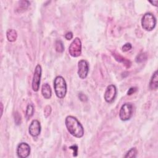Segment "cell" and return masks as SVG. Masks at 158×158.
Returning a JSON list of instances; mask_svg holds the SVG:
<instances>
[{
	"instance_id": "ac0fdd59",
	"label": "cell",
	"mask_w": 158,
	"mask_h": 158,
	"mask_svg": "<svg viewBox=\"0 0 158 158\" xmlns=\"http://www.w3.org/2000/svg\"><path fill=\"white\" fill-rule=\"evenodd\" d=\"M138 153V151L136 148H131L128 152L127 153V154H126L124 157H136V155Z\"/></svg>"
},
{
	"instance_id": "6da1fadb",
	"label": "cell",
	"mask_w": 158,
	"mask_h": 158,
	"mask_svg": "<svg viewBox=\"0 0 158 158\" xmlns=\"http://www.w3.org/2000/svg\"><path fill=\"white\" fill-rule=\"evenodd\" d=\"M65 126L69 132L76 138H82L84 135V129L77 119L74 116H69L65 118Z\"/></svg>"
},
{
	"instance_id": "9a60e30c",
	"label": "cell",
	"mask_w": 158,
	"mask_h": 158,
	"mask_svg": "<svg viewBox=\"0 0 158 158\" xmlns=\"http://www.w3.org/2000/svg\"><path fill=\"white\" fill-rule=\"evenodd\" d=\"M114 57H115L117 61L123 63L127 68H129L130 67L131 62H130V61L129 60H128V59L124 58V57H122V56H121L119 55H117V56L114 55Z\"/></svg>"
},
{
	"instance_id": "ffe728a7",
	"label": "cell",
	"mask_w": 158,
	"mask_h": 158,
	"mask_svg": "<svg viewBox=\"0 0 158 158\" xmlns=\"http://www.w3.org/2000/svg\"><path fill=\"white\" fill-rule=\"evenodd\" d=\"M51 111H52V109H51V107L50 106V105H47V106H46L44 109V116L46 118L48 117L51 113Z\"/></svg>"
},
{
	"instance_id": "83f0119b",
	"label": "cell",
	"mask_w": 158,
	"mask_h": 158,
	"mask_svg": "<svg viewBox=\"0 0 158 158\" xmlns=\"http://www.w3.org/2000/svg\"><path fill=\"white\" fill-rule=\"evenodd\" d=\"M1 116L3 115V103H1Z\"/></svg>"
},
{
	"instance_id": "e0dca14e",
	"label": "cell",
	"mask_w": 158,
	"mask_h": 158,
	"mask_svg": "<svg viewBox=\"0 0 158 158\" xmlns=\"http://www.w3.org/2000/svg\"><path fill=\"white\" fill-rule=\"evenodd\" d=\"M55 50L57 52H62L64 51V47L61 40H57L55 43Z\"/></svg>"
},
{
	"instance_id": "5bb4252c",
	"label": "cell",
	"mask_w": 158,
	"mask_h": 158,
	"mask_svg": "<svg viewBox=\"0 0 158 158\" xmlns=\"http://www.w3.org/2000/svg\"><path fill=\"white\" fill-rule=\"evenodd\" d=\"M30 4V2L28 1H21L19 2V4L16 8V11L18 12H22L25 11L28 8L29 5Z\"/></svg>"
},
{
	"instance_id": "277c9868",
	"label": "cell",
	"mask_w": 158,
	"mask_h": 158,
	"mask_svg": "<svg viewBox=\"0 0 158 158\" xmlns=\"http://www.w3.org/2000/svg\"><path fill=\"white\" fill-rule=\"evenodd\" d=\"M134 114V107L131 103H126L124 104L119 111V118L122 121L130 120Z\"/></svg>"
},
{
	"instance_id": "2e32d148",
	"label": "cell",
	"mask_w": 158,
	"mask_h": 158,
	"mask_svg": "<svg viewBox=\"0 0 158 158\" xmlns=\"http://www.w3.org/2000/svg\"><path fill=\"white\" fill-rule=\"evenodd\" d=\"M34 108L32 104H29L27 107V109H26L25 112L26 118H27L28 120L30 119L33 116V115H34Z\"/></svg>"
},
{
	"instance_id": "8fae6325",
	"label": "cell",
	"mask_w": 158,
	"mask_h": 158,
	"mask_svg": "<svg viewBox=\"0 0 158 158\" xmlns=\"http://www.w3.org/2000/svg\"><path fill=\"white\" fill-rule=\"evenodd\" d=\"M42 94L43 96L45 99H47V100H48V99L51 98L52 96V91L48 83H44L42 85Z\"/></svg>"
},
{
	"instance_id": "30bf717a",
	"label": "cell",
	"mask_w": 158,
	"mask_h": 158,
	"mask_svg": "<svg viewBox=\"0 0 158 158\" xmlns=\"http://www.w3.org/2000/svg\"><path fill=\"white\" fill-rule=\"evenodd\" d=\"M41 124L38 120L33 121L29 126V132L33 137H37L41 133Z\"/></svg>"
},
{
	"instance_id": "d6986e66",
	"label": "cell",
	"mask_w": 158,
	"mask_h": 158,
	"mask_svg": "<svg viewBox=\"0 0 158 158\" xmlns=\"http://www.w3.org/2000/svg\"><path fill=\"white\" fill-rule=\"evenodd\" d=\"M147 59V55H146V53H140L136 57L135 61L137 63H140L145 61Z\"/></svg>"
},
{
	"instance_id": "4316f807",
	"label": "cell",
	"mask_w": 158,
	"mask_h": 158,
	"mask_svg": "<svg viewBox=\"0 0 158 158\" xmlns=\"http://www.w3.org/2000/svg\"><path fill=\"white\" fill-rule=\"evenodd\" d=\"M150 3L152 4L153 5L155 6H157V3H158V1H149Z\"/></svg>"
},
{
	"instance_id": "4fadbf2b",
	"label": "cell",
	"mask_w": 158,
	"mask_h": 158,
	"mask_svg": "<svg viewBox=\"0 0 158 158\" xmlns=\"http://www.w3.org/2000/svg\"><path fill=\"white\" fill-rule=\"evenodd\" d=\"M6 37L10 42H15L17 38V32L14 29H9L6 32Z\"/></svg>"
},
{
	"instance_id": "7c38bea8",
	"label": "cell",
	"mask_w": 158,
	"mask_h": 158,
	"mask_svg": "<svg viewBox=\"0 0 158 158\" xmlns=\"http://www.w3.org/2000/svg\"><path fill=\"white\" fill-rule=\"evenodd\" d=\"M158 88V74L157 70H156L151 77L149 82V88L151 90H157Z\"/></svg>"
},
{
	"instance_id": "cb8c5ba5",
	"label": "cell",
	"mask_w": 158,
	"mask_h": 158,
	"mask_svg": "<svg viewBox=\"0 0 158 158\" xmlns=\"http://www.w3.org/2000/svg\"><path fill=\"white\" fill-rule=\"evenodd\" d=\"M78 98L80 99V100L82 102H86L88 101V98L85 94H83L82 93H80L78 94Z\"/></svg>"
},
{
	"instance_id": "52a82bcc",
	"label": "cell",
	"mask_w": 158,
	"mask_h": 158,
	"mask_svg": "<svg viewBox=\"0 0 158 158\" xmlns=\"http://www.w3.org/2000/svg\"><path fill=\"white\" fill-rule=\"evenodd\" d=\"M89 72V64L87 61L82 59L78 63V75L81 79L86 78Z\"/></svg>"
},
{
	"instance_id": "d4e9b609",
	"label": "cell",
	"mask_w": 158,
	"mask_h": 158,
	"mask_svg": "<svg viewBox=\"0 0 158 158\" xmlns=\"http://www.w3.org/2000/svg\"><path fill=\"white\" fill-rule=\"evenodd\" d=\"M137 91V88L136 87H131L129 91H127V95H131L134 93H135V92Z\"/></svg>"
},
{
	"instance_id": "7402d4cb",
	"label": "cell",
	"mask_w": 158,
	"mask_h": 158,
	"mask_svg": "<svg viewBox=\"0 0 158 158\" xmlns=\"http://www.w3.org/2000/svg\"><path fill=\"white\" fill-rule=\"evenodd\" d=\"M131 48H132V46H131V43H127L125 45H124V46L122 48V50L123 52H127L130 51L131 49Z\"/></svg>"
},
{
	"instance_id": "5b68a950",
	"label": "cell",
	"mask_w": 158,
	"mask_h": 158,
	"mask_svg": "<svg viewBox=\"0 0 158 158\" xmlns=\"http://www.w3.org/2000/svg\"><path fill=\"white\" fill-rule=\"evenodd\" d=\"M69 52L71 56L77 57L82 54V42L79 38H75L71 43L69 48Z\"/></svg>"
},
{
	"instance_id": "8992f818",
	"label": "cell",
	"mask_w": 158,
	"mask_h": 158,
	"mask_svg": "<svg viewBox=\"0 0 158 158\" xmlns=\"http://www.w3.org/2000/svg\"><path fill=\"white\" fill-rule=\"evenodd\" d=\"M42 67L40 64L37 65L35 69L34 77L32 80V89L34 91L37 92L40 89V85L41 77H42Z\"/></svg>"
},
{
	"instance_id": "484cf974",
	"label": "cell",
	"mask_w": 158,
	"mask_h": 158,
	"mask_svg": "<svg viewBox=\"0 0 158 158\" xmlns=\"http://www.w3.org/2000/svg\"><path fill=\"white\" fill-rule=\"evenodd\" d=\"M65 39L68 40H72V38H73V34H72V32H68L67 34L65 35Z\"/></svg>"
},
{
	"instance_id": "44dd1931",
	"label": "cell",
	"mask_w": 158,
	"mask_h": 158,
	"mask_svg": "<svg viewBox=\"0 0 158 158\" xmlns=\"http://www.w3.org/2000/svg\"><path fill=\"white\" fill-rule=\"evenodd\" d=\"M21 115H20L17 112H16V113H14V121H15V123L16 124V125H19L21 124Z\"/></svg>"
},
{
	"instance_id": "603a6c76",
	"label": "cell",
	"mask_w": 158,
	"mask_h": 158,
	"mask_svg": "<svg viewBox=\"0 0 158 158\" xmlns=\"http://www.w3.org/2000/svg\"><path fill=\"white\" fill-rule=\"evenodd\" d=\"M69 149L73 150V156L74 157L77 156V154H78V147H77V145H76V144L72 145V146L69 147Z\"/></svg>"
},
{
	"instance_id": "3957f363",
	"label": "cell",
	"mask_w": 158,
	"mask_h": 158,
	"mask_svg": "<svg viewBox=\"0 0 158 158\" xmlns=\"http://www.w3.org/2000/svg\"><path fill=\"white\" fill-rule=\"evenodd\" d=\"M156 23V17L150 12L144 14L141 19L142 28L147 31H152L155 28Z\"/></svg>"
},
{
	"instance_id": "9c48e42d",
	"label": "cell",
	"mask_w": 158,
	"mask_h": 158,
	"mask_svg": "<svg viewBox=\"0 0 158 158\" xmlns=\"http://www.w3.org/2000/svg\"><path fill=\"white\" fill-rule=\"evenodd\" d=\"M30 147L27 143L22 142L20 143L17 148V154L21 158L27 157L30 154Z\"/></svg>"
},
{
	"instance_id": "7a4b0ae2",
	"label": "cell",
	"mask_w": 158,
	"mask_h": 158,
	"mask_svg": "<svg viewBox=\"0 0 158 158\" xmlns=\"http://www.w3.org/2000/svg\"><path fill=\"white\" fill-rule=\"evenodd\" d=\"M55 93L59 99H63L67 93V84L65 79L62 76H57L54 81Z\"/></svg>"
},
{
	"instance_id": "ba28073f",
	"label": "cell",
	"mask_w": 158,
	"mask_h": 158,
	"mask_svg": "<svg viewBox=\"0 0 158 158\" xmlns=\"http://www.w3.org/2000/svg\"><path fill=\"white\" fill-rule=\"evenodd\" d=\"M117 96V88L115 85H110L105 91L104 98L108 103H112L116 99Z\"/></svg>"
}]
</instances>
